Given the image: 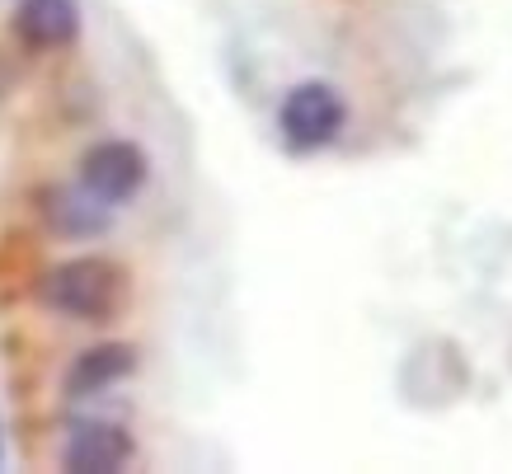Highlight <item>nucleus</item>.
I'll use <instances>...</instances> for the list:
<instances>
[{"label": "nucleus", "mask_w": 512, "mask_h": 474, "mask_svg": "<svg viewBox=\"0 0 512 474\" xmlns=\"http://www.w3.org/2000/svg\"><path fill=\"white\" fill-rule=\"evenodd\" d=\"M43 301L71 320L104 324L123 306V268L109 259H66L43 277Z\"/></svg>", "instance_id": "1"}, {"label": "nucleus", "mask_w": 512, "mask_h": 474, "mask_svg": "<svg viewBox=\"0 0 512 474\" xmlns=\"http://www.w3.org/2000/svg\"><path fill=\"white\" fill-rule=\"evenodd\" d=\"M348 123V104H343V94L325 80H301L287 90L278 108V127H282V141L292 146V151H320L329 141L343 132Z\"/></svg>", "instance_id": "2"}, {"label": "nucleus", "mask_w": 512, "mask_h": 474, "mask_svg": "<svg viewBox=\"0 0 512 474\" xmlns=\"http://www.w3.org/2000/svg\"><path fill=\"white\" fill-rule=\"evenodd\" d=\"M146 169L151 165H146L141 146H132V141H99L80 160V184L113 207V202H127L146 184Z\"/></svg>", "instance_id": "3"}, {"label": "nucleus", "mask_w": 512, "mask_h": 474, "mask_svg": "<svg viewBox=\"0 0 512 474\" xmlns=\"http://www.w3.org/2000/svg\"><path fill=\"white\" fill-rule=\"evenodd\" d=\"M132 460V437L118 423H76L66 437L62 465L71 474H118Z\"/></svg>", "instance_id": "4"}, {"label": "nucleus", "mask_w": 512, "mask_h": 474, "mask_svg": "<svg viewBox=\"0 0 512 474\" xmlns=\"http://www.w3.org/2000/svg\"><path fill=\"white\" fill-rule=\"evenodd\" d=\"M43 216L57 235H71V240H90V235H104V230H109V202L94 198L85 184L80 188H47Z\"/></svg>", "instance_id": "5"}, {"label": "nucleus", "mask_w": 512, "mask_h": 474, "mask_svg": "<svg viewBox=\"0 0 512 474\" xmlns=\"http://www.w3.org/2000/svg\"><path fill=\"white\" fill-rule=\"evenodd\" d=\"M137 371V352L127 343H99V348L80 352L71 371H66V395L71 399H90V395H104L109 385H118L123 376Z\"/></svg>", "instance_id": "6"}, {"label": "nucleus", "mask_w": 512, "mask_h": 474, "mask_svg": "<svg viewBox=\"0 0 512 474\" xmlns=\"http://www.w3.org/2000/svg\"><path fill=\"white\" fill-rule=\"evenodd\" d=\"M15 33L29 47H66L80 33L76 0H19Z\"/></svg>", "instance_id": "7"}]
</instances>
